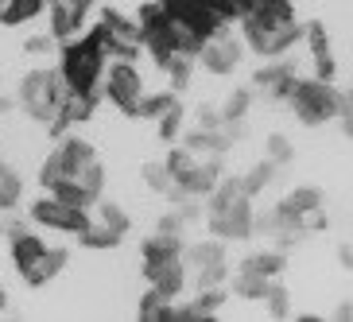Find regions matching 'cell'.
Returning a JSON list of instances; mask_svg holds the SVG:
<instances>
[{"label": "cell", "mask_w": 353, "mask_h": 322, "mask_svg": "<svg viewBox=\"0 0 353 322\" xmlns=\"http://www.w3.org/2000/svg\"><path fill=\"white\" fill-rule=\"evenodd\" d=\"M241 35L245 47L260 59H280L303 39V28L295 20L291 4H252L241 16Z\"/></svg>", "instance_id": "obj_1"}, {"label": "cell", "mask_w": 353, "mask_h": 322, "mask_svg": "<svg viewBox=\"0 0 353 322\" xmlns=\"http://www.w3.org/2000/svg\"><path fill=\"white\" fill-rule=\"evenodd\" d=\"M105 70H109V54H105V43L94 28L63 43L59 74H63L70 94H101Z\"/></svg>", "instance_id": "obj_2"}, {"label": "cell", "mask_w": 353, "mask_h": 322, "mask_svg": "<svg viewBox=\"0 0 353 322\" xmlns=\"http://www.w3.org/2000/svg\"><path fill=\"white\" fill-rule=\"evenodd\" d=\"M210 229L218 233L221 241H241L256 229V218H252V198L241 190L237 179H225L210 190Z\"/></svg>", "instance_id": "obj_3"}, {"label": "cell", "mask_w": 353, "mask_h": 322, "mask_svg": "<svg viewBox=\"0 0 353 322\" xmlns=\"http://www.w3.org/2000/svg\"><path fill=\"white\" fill-rule=\"evenodd\" d=\"M63 97H66V82H63V74H59V66H39V70L23 74L20 90H16V105L32 121H43V125L59 113Z\"/></svg>", "instance_id": "obj_4"}, {"label": "cell", "mask_w": 353, "mask_h": 322, "mask_svg": "<svg viewBox=\"0 0 353 322\" xmlns=\"http://www.w3.org/2000/svg\"><path fill=\"white\" fill-rule=\"evenodd\" d=\"M288 101H291V109H295V117H299L303 125H326L330 117H338L342 90L330 85V78L311 74V78H299V82H295V90L288 94Z\"/></svg>", "instance_id": "obj_5"}, {"label": "cell", "mask_w": 353, "mask_h": 322, "mask_svg": "<svg viewBox=\"0 0 353 322\" xmlns=\"http://www.w3.org/2000/svg\"><path fill=\"white\" fill-rule=\"evenodd\" d=\"M94 159H97V148L90 140H82V136H59V144L51 148V156L43 159V167H39L43 190H54L63 179H70L78 167L94 163Z\"/></svg>", "instance_id": "obj_6"}, {"label": "cell", "mask_w": 353, "mask_h": 322, "mask_svg": "<svg viewBox=\"0 0 353 322\" xmlns=\"http://www.w3.org/2000/svg\"><path fill=\"white\" fill-rule=\"evenodd\" d=\"M28 221H35V225H43V229H54V233H74V237H78V233L94 221V210L74 206V202H66V198L47 190V198H35L32 202Z\"/></svg>", "instance_id": "obj_7"}, {"label": "cell", "mask_w": 353, "mask_h": 322, "mask_svg": "<svg viewBox=\"0 0 353 322\" xmlns=\"http://www.w3.org/2000/svg\"><path fill=\"white\" fill-rule=\"evenodd\" d=\"M94 32L101 35L105 54H109V59L136 63V59H140V51H144V43H140V23L128 20V16H121L117 8H105L101 16H97Z\"/></svg>", "instance_id": "obj_8"}, {"label": "cell", "mask_w": 353, "mask_h": 322, "mask_svg": "<svg viewBox=\"0 0 353 322\" xmlns=\"http://www.w3.org/2000/svg\"><path fill=\"white\" fill-rule=\"evenodd\" d=\"M101 94H105V101L117 105L125 117H136V109H140V97H144V78H140L136 63L109 59V70H105Z\"/></svg>", "instance_id": "obj_9"}, {"label": "cell", "mask_w": 353, "mask_h": 322, "mask_svg": "<svg viewBox=\"0 0 353 322\" xmlns=\"http://www.w3.org/2000/svg\"><path fill=\"white\" fill-rule=\"evenodd\" d=\"M241 59H245V47H241V39H233L225 28L210 35V39L202 43V51H198V63H202V70L218 74V78H229V74L241 66Z\"/></svg>", "instance_id": "obj_10"}, {"label": "cell", "mask_w": 353, "mask_h": 322, "mask_svg": "<svg viewBox=\"0 0 353 322\" xmlns=\"http://www.w3.org/2000/svg\"><path fill=\"white\" fill-rule=\"evenodd\" d=\"M295 82H299V74H295V63H288V59H283V63L280 59H268V66L256 70V78H252V85L264 90L268 97H276V101H288Z\"/></svg>", "instance_id": "obj_11"}, {"label": "cell", "mask_w": 353, "mask_h": 322, "mask_svg": "<svg viewBox=\"0 0 353 322\" xmlns=\"http://www.w3.org/2000/svg\"><path fill=\"white\" fill-rule=\"evenodd\" d=\"M47 16H51V28H47V32H51L59 43H66V39H74V35H82L90 12H82L78 4H70V0H51Z\"/></svg>", "instance_id": "obj_12"}, {"label": "cell", "mask_w": 353, "mask_h": 322, "mask_svg": "<svg viewBox=\"0 0 353 322\" xmlns=\"http://www.w3.org/2000/svg\"><path fill=\"white\" fill-rule=\"evenodd\" d=\"M51 249L47 241L39 237V233H32V229H23V233H16V237L8 241V252H12V264H16V272H32L35 264L43 260V252Z\"/></svg>", "instance_id": "obj_13"}, {"label": "cell", "mask_w": 353, "mask_h": 322, "mask_svg": "<svg viewBox=\"0 0 353 322\" xmlns=\"http://www.w3.org/2000/svg\"><path fill=\"white\" fill-rule=\"evenodd\" d=\"M66 264H70V252H66V249H54V245H51V249L43 252L39 264H35L32 272H23L20 280L28 283V288H47V283H51L54 276L66 268Z\"/></svg>", "instance_id": "obj_14"}, {"label": "cell", "mask_w": 353, "mask_h": 322, "mask_svg": "<svg viewBox=\"0 0 353 322\" xmlns=\"http://www.w3.org/2000/svg\"><path fill=\"white\" fill-rule=\"evenodd\" d=\"M272 288H276V280L256 268H249V264H241L233 272V295H241V299H268Z\"/></svg>", "instance_id": "obj_15"}, {"label": "cell", "mask_w": 353, "mask_h": 322, "mask_svg": "<svg viewBox=\"0 0 353 322\" xmlns=\"http://www.w3.org/2000/svg\"><path fill=\"white\" fill-rule=\"evenodd\" d=\"M47 8H51V0H0V23L16 28V23L39 20Z\"/></svg>", "instance_id": "obj_16"}, {"label": "cell", "mask_w": 353, "mask_h": 322, "mask_svg": "<svg viewBox=\"0 0 353 322\" xmlns=\"http://www.w3.org/2000/svg\"><path fill=\"white\" fill-rule=\"evenodd\" d=\"M78 241H82L85 249H117L121 241H125V233L117 225H109V221H101V218H94L90 225L78 233Z\"/></svg>", "instance_id": "obj_17"}, {"label": "cell", "mask_w": 353, "mask_h": 322, "mask_svg": "<svg viewBox=\"0 0 353 322\" xmlns=\"http://www.w3.org/2000/svg\"><path fill=\"white\" fill-rule=\"evenodd\" d=\"M303 35H307V43H311L314 74H319V78H334V59H330V43H326V28H322V23H311Z\"/></svg>", "instance_id": "obj_18"}, {"label": "cell", "mask_w": 353, "mask_h": 322, "mask_svg": "<svg viewBox=\"0 0 353 322\" xmlns=\"http://www.w3.org/2000/svg\"><path fill=\"white\" fill-rule=\"evenodd\" d=\"M171 311H175V299L159 288H148L144 299H140V319L144 322H171Z\"/></svg>", "instance_id": "obj_19"}, {"label": "cell", "mask_w": 353, "mask_h": 322, "mask_svg": "<svg viewBox=\"0 0 353 322\" xmlns=\"http://www.w3.org/2000/svg\"><path fill=\"white\" fill-rule=\"evenodd\" d=\"M23 202V179L16 175V167L0 159V214L4 210H16Z\"/></svg>", "instance_id": "obj_20"}, {"label": "cell", "mask_w": 353, "mask_h": 322, "mask_svg": "<svg viewBox=\"0 0 353 322\" xmlns=\"http://www.w3.org/2000/svg\"><path fill=\"white\" fill-rule=\"evenodd\" d=\"M183 260H187V268H202V264H214V260H225V245L218 241H194L183 249Z\"/></svg>", "instance_id": "obj_21"}, {"label": "cell", "mask_w": 353, "mask_h": 322, "mask_svg": "<svg viewBox=\"0 0 353 322\" xmlns=\"http://www.w3.org/2000/svg\"><path fill=\"white\" fill-rule=\"evenodd\" d=\"M156 132H159V140H163V144H179V140H183V132H187V109H183V101L159 117Z\"/></svg>", "instance_id": "obj_22"}, {"label": "cell", "mask_w": 353, "mask_h": 322, "mask_svg": "<svg viewBox=\"0 0 353 322\" xmlns=\"http://www.w3.org/2000/svg\"><path fill=\"white\" fill-rule=\"evenodd\" d=\"M175 105H179V94H175V90L144 94V97H140V109H136V117H140V121H159V117H163L167 109H175Z\"/></svg>", "instance_id": "obj_23"}, {"label": "cell", "mask_w": 353, "mask_h": 322, "mask_svg": "<svg viewBox=\"0 0 353 322\" xmlns=\"http://www.w3.org/2000/svg\"><path fill=\"white\" fill-rule=\"evenodd\" d=\"M194 63H198V54H175L171 63L163 66V74H167V82H171V90L175 94H183L190 85V74H194Z\"/></svg>", "instance_id": "obj_24"}, {"label": "cell", "mask_w": 353, "mask_h": 322, "mask_svg": "<svg viewBox=\"0 0 353 322\" xmlns=\"http://www.w3.org/2000/svg\"><path fill=\"white\" fill-rule=\"evenodd\" d=\"M272 175H276V163H272V159H264V163H256L252 171H245V175H241L237 183H241V190H245L249 198H256L260 190H264V187L272 183Z\"/></svg>", "instance_id": "obj_25"}, {"label": "cell", "mask_w": 353, "mask_h": 322, "mask_svg": "<svg viewBox=\"0 0 353 322\" xmlns=\"http://www.w3.org/2000/svg\"><path fill=\"white\" fill-rule=\"evenodd\" d=\"M144 183L156 190V194H171V190H175V175H171L167 159H159V163H144Z\"/></svg>", "instance_id": "obj_26"}, {"label": "cell", "mask_w": 353, "mask_h": 322, "mask_svg": "<svg viewBox=\"0 0 353 322\" xmlns=\"http://www.w3.org/2000/svg\"><path fill=\"white\" fill-rule=\"evenodd\" d=\"M225 260H214V264H202V268H194V276H190V280H194V288H221V283H225Z\"/></svg>", "instance_id": "obj_27"}, {"label": "cell", "mask_w": 353, "mask_h": 322, "mask_svg": "<svg viewBox=\"0 0 353 322\" xmlns=\"http://www.w3.org/2000/svg\"><path fill=\"white\" fill-rule=\"evenodd\" d=\"M94 218H101V221H109V225H117L121 233H128V214L117 206V202H105L101 198V202L94 206Z\"/></svg>", "instance_id": "obj_28"}, {"label": "cell", "mask_w": 353, "mask_h": 322, "mask_svg": "<svg viewBox=\"0 0 353 322\" xmlns=\"http://www.w3.org/2000/svg\"><path fill=\"white\" fill-rule=\"evenodd\" d=\"M249 105H252V90H237V94L221 105V113H225V121H245V109Z\"/></svg>", "instance_id": "obj_29"}, {"label": "cell", "mask_w": 353, "mask_h": 322, "mask_svg": "<svg viewBox=\"0 0 353 322\" xmlns=\"http://www.w3.org/2000/svg\"><path fill=\"white\" fill-rule=\"evenodd\" d=\"M291 156H295V152H291L288 136H272V140H268V159H272V163L283 167V163H291Z\"/></svg>", "instance_id": "obj_30"}, {"label": "cell", "mask_w": 353, "mask_h": 322, "mask_svg": "<svg viewBox=\"0 0 353 322\" xmlns=\"http://www.w3.org/2000/svg\"><path fill=\"white\" fill-rule=\"evenodd\" d=\"M338 125H342V132L353 140V85L342 90V101H338Z\"/></svg>", "instance_id": "obj_31"}, {"label": "cell", "mask_w": 353, "mask_h": 322, "mask_svg": "<svg viewBox=\"0 0 353 322\" xmlns=\"http://www.w3.org/2000/svg\"><path fill=\"white\" fill-rule=\"evenodd\" d=\"M54 47H59V39H54L51 32H43V35H28V43H23V51H28V54H51Z\"/></svg>", "instance_id": "obj_32"}, {"label": "cell", "mask_w": 353, "mask_h": 322, "mask_svg": "<svg viewBox=\"0 0 353 322\" xmlns=\"http://www.w3.org/2000/svg\"><path fill=\"white\" fill-rule=\"evenodd\" d=\"M268 311H272V314H288V291H283L280 283L268 291Z\"/></svg>", "instance_id": "obj_33"}, {"label": "cell", "mask_w": 353, "mask_h": 322, "mask_svg": "<svg viewBox=\"0 0 353 322\" xmlns=\"http://www.w3.org/2000/svg\"><path fill=\"white\" fill-rule=\"evenodd\" d=\"M12 109H16V97H0V117L12 113Z\"/></svg>", "instance_id": "obj_34"}, {"label": "cell", "mask_w": 353, "mask_h": 322, "mask_svg": "<svg viewBox=\"0 0 353 322\" xmlns=\"http://www.w3.org/2000/svg\"><path fill=\"white\" fill-rule=\"evenodd\" d=\"M70 4H78L82 12H90V8H94V0H70Z\"/></svg>", "instance_id": "obj_35"}, {"label": "cell", "mask_w": 353, "mask_h": 322, "mask_svg": "<svg viewBox=\"0 0 353 322\" xmlns=\"http://www.w3.org/2000/svg\"><path fill=\"white\" fill-rule=\"evenodd\" d=\"M8 307V291H4V283H0V311Z\"/></svg>", "instance_id": "obj_36"}]
</instances>
